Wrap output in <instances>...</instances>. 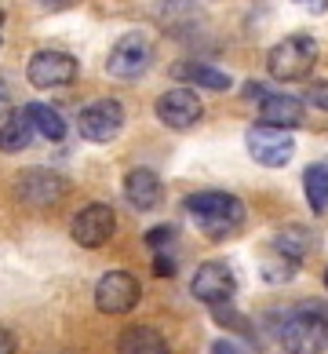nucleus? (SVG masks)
Listing matches in <instances>:
<instances>
[{
	"instance_id": "f257e3e1",
	"label": "nucleus",
	"mask_w": 328,
	"mask_h": 354,
	"mask_svg": "<svg viewBox=\"0 0 328 354\" xmlns=\"http://www.w3.org/2000/svg\"><path fill=\"white\" fill-rule=\"evenodd\" d=\"M186 212L197 223V230H201L204 238H212V241H222V238H230V234H238L241 223H244L241 198H233V194H226V190L193 194V198H186Z\"/></svg>"
},
{
	"instance_id": "f03ea898",
	"label": "nucleus",
	"mask_w": 328,
	"mask_h": 354,
	"mask_svg": "<svg viewBox=\"0 0 328 354\" xmlns=\"http://www.w3.org/2000/svg\"><path fill=\"white\" fill-rule=\"evenodd\" d=\"M313 62H318V44H313V37L292 33V37H284V41H278L270 48L267 70H270V77H278V81H303L313 70Z\"/></svg>"
},
{
	"instance_id": "7ed1b4c3",
	"label": "nucleus",
	"mask_w": 328,
	"mask_h": 354,
	"mask_svg": "<svg viewBox=\"0 0 328 354\" xmlns=\"http://www.w3.org/2000/svg\"><path fill=\"white\" fill-rule=\"evenodd\" d=\"M281 347H284V354H325L328 318H321L313 307L288 314L284 325H281Z\"/></svg>"
},
{
	"instance_id": "20e7f679",
	"label": "nucleus",
	"mask_w": 328,
	"mask_h": 354,
	"mask_svg": "<svg viewBox=\"0 0 328 354\" xmlns=\"http://www.w3.org/2000/svg\"><path fill=\"white\" fill-rule=\"evenodd\" d=\"M153 62V44L146 33H124L121 41L110 48V59H106V70L117 81H139L142 73L150 70Z\"/></svg>"
},
{
	"instance_id": "39448f33",
	"label": "nucleus",
	"mask_w": 328,
	"mask_h": 354,
	"mask_svg": "<svg viewBox=\"0 0 328 354\" xmlns=\"http://www.w3.org/2000/svg\"><path fill=\"white\" fill-rule=\"evenodd\" d=\"M244 142H248L252 161L262 165V168H284L296 157V142H292V136H288V132H281V128L255 124V128H248Z\"/></svg>"
},
{
	"instance_id": "423d86ee",
	"label": "nucleus",
	"mask_w": 328,
	"mask_h": 354,
	"mask_svg": "<svg viewBox=\"0 0 328 354\" xmlns=\"http://www.w3.org/2000/svg\"><path fill=\"white\" fill-rule=\"evenodd\" d=\"M26 77H30L33 88H66L73 84L77 77V59L70 51H55V48H44L30 55V66H26Z\"/></svg>"
},
{
	"instance_id": "0eeeda50",
	"label": "nucleus",
	"mask_w": 328,
	"mask_h": 354,
	"mask_svg": "<svg viewBox=\"0 0 328 354\" xmlns=\"http://www.w3.org/2000/svg\"><path fill=\"white\" fill-rule=\"evenodd\" d=\"M190 292H193V299H201L208 307H222L233 299V292H238V278H233V270L226 263L212 259V263L197 267L193 281H190Z\"/></svg>"
},
{
	"instance_id": "6e6552de",
	"label": "nucleus",
	"mask_w": 328,
	"mask_h": 354,
	"mask_svg": "<svg viewBox=\"0 0 328 354\" xmlns=\"http://www.w3.org/2000/svg\"><path fill=\"white\" fill-rule=\"evenodd\" d=\"M121 128H124V106L117 99H99L77 117V132L88 142H110L121 136Z\"/></svg>"
},
{
	"instance_id": "1a4fd4ad",
	"label": "nucleus",
	"mask_w": 328,
	"mask_h": 354,
	"mask_svg": "<svg viewBox=\"0 0 328 354\" xmlns=\"http://www.w3.org/2000/svg\"><path fill=\"white\" fill-rule=\"evenodd\" d=\"M139 296H142L139 281L131 278V274H124V270L102 274L99 285H95V307L102 314H128L131 307L139 304Z\"/></svg>"
},
{
	"instance_id": "9d476101",
	"label": "nucleus",
	"mask_w": 328,
	"mask_h": 354,
	"mask_svg": "<svg viewBox=\"0 0 328 354\" xmlns=\"http://www.w3.org/2000/svg\"><path fill=\"white\" fill-rule=\"evenodd\" d=\"M201 113H204V106L193 88H168L164 95H157V117H161V124L175 128V132L193 128L201 121Z\"/></svg>"
},
{
	"instance_id": "9b49d317",
	"label": "nucleus",
	"mask_w": 328,
	"mask_h": 354,
	"mask_svg": "<svg viewBox=\"0 0 328 354\" xmlns=\"http://www.w3.org/2000/svg\"><path fill=\"white\" fill-rule=\"evenodd\" d=\"M113 230H117V216L110 205H84L73 216V227H70L73 241L84 248H102L113 238Z\"/></svg>"
},
{
	"instance_id": "f8f14e48",
	"label": "nucleus",
	"mask_w": 328,
	"mask_h": 354,
	"mask_svg": "<svg viewBox=\"0 0 328 354\" xmlns=\"http://www.w3.org/2000/svg\"><path fill=\"white\" fill-rule=\"evenodd\" d=\"M15 194L33 208H48V205L62 201L66 183H62V176L48 172V168H26V172L15 179Z\"/></svg>"
},
{
	"instance_id": "ddd939ff",
	"label": "nucleus",
	"mask_w": 328,
	"mask_h": 354,
	"mask_svg": "<svg viewBox=\"0 0 328 354\" xmlns=\"http://www.w3.org/2000/svg\"><path fill=\"white\" fill-rule=\"evenodd\" d=\"M259 121L267 128H281V132H292V128L303 124V102L296 95H281V91H270L267 99L259 102Z\"/></svg>"
},
{
	"instance_id": "4468645a",
	"label": "nucleus",
	"mask_w": 328,
	"mask_h": 354,
	"mask_svg": "<svg viewBox=\"0 0 328 354\" xmlns=\"http://www.w3.org/2000/svg\"><path fill=\"white\" fill-rule=\"evenodd\" d=\"M161 179H157V172H150V168H131V172L124 176V198L131 208H139V212H150V208H157V201H161Z\"/></svg>"
},
{
	"instance_id": "2eb2a0df",
	"label": "nucleus",
	"mask_w": 328,
	"mask_h": 354,
	"mask_svg": "<svg viewBox=\"0 0 328 354\" xmlns=\"http://www.w3.org/2000/svg\"><path fill=\"white\" fill-rule=\"evenodd\" d=\"M117 354H168V344L150 325H131L117 339Z\"/></svg>"
},
{
	"instance_id": "dca6fc26",
	"label": "nucleus",
	"mask_w": 328,
	"mask_h": 354,
	"mask_svg": "<svg viewBox=\"0 0 328 354\" xmlns=\"http://www.w3.org/2000/svg\"><path fill=\"white\" fill-rule=\"evenodd\" d=\"M26 117H30L33 132L41 139H48V142H59V139H66V132H70L66 117L59 110H51L48 102H30V106H26Z\"/></svg>"
},
{
	"instance_id": "f3484780",
	"label": "nucleus",
	"mask_w": 328,
	"mask_h": 354,
	"mask_svg": "<svg viewBox=\"0 0 328 354\" xmlns=\"http://www.w3.org/2000/svg\"><path fill=\"white\" fill-rule=\"evenodd\" d=\"M278 252H284L288 259H296V263H303V259L313 252V234L307 227H299V223H292V227H281L278 234H273L270 241Z\"/></svg>"
},
{
	"instance_id": "a211bd4d",
	"label": "nucleus",
	"mask_w": 328,
	"mask_h": 354,
	"mask_svg": "<svg viewBox=\"0 0 328 354\" xmlns=\"http://www.w3.org/2000/svg\"><path fill=\"white\" fill-rule=\"evenodd\" d=\"M33 124H30V117H26V110L19 113H11L4 124H0V153H22L26 147L33 142Z\"/></svg>"
},
{
	"instance_id": "6ab92c4d",
	"label": "nucleus",
	"mask_w": 328,
	"mask_h": 354,
	"mask_svg": "<svg viewBox=\"0 0 328 354\" xmlns=\"http://www.w3.org/2000/svg\"><path fill=\"white\" fill-rule=\"evenodd\" d=\"M175 77L193 84V88H208V91H226L230 88V73H222L215 66H204V62H179Z\"/></svg>"
},
{
	"instance_id": "aec40b11",
	"label": "nucleus",
	"mask_w": 328,
	"mask_h": 354,
	"mask_svg": "<svg viewBox=\"0 0 328 354\" xmlns=\"http://www.w3.org/2000/svg\"><path fill=\"white\" fill-rule=\"evenodd\" d=\"M296 270H299L296 259H288V256L278 252L273 245H270L267 252H262V259H259V274H262V281H270V285L292 281V278H296Z\"/></svg>"
},
{
	"instance_id": "412c9836",
	"label": "nucleus",
	"mask_w": 328,
	"mask_h": 354,
	"mask_svg": "<svg viewBox=\"0 0 328 354\" xmlns=\"http://www.w3.org/2000/svg\"><path fill=\"white\" fill-rule=\"evenodd\" d=\"M303 190H307V201H310L313 212L325 216V212H328V172H325V165H321V161L307 168Z\"/></svg>"
},
{
	"instance_id": "4be33fe9",
	"label": "nucleus",
	"mask_w": 328,
	"mask_h": 354,
	"mask_svg": "<svg viewBox=\"0 0 328 354\" xmlns=\"http://www.w3.org/2000/svg\"><path fill=\"white\" fill-rule=\"evenodd\" d=\"M212 318H215L219 325H226V329H233V333H252V329H248V322H244V314H238L230 304L212 307Z\"/></svg>"
},
{
	"instance_id": "5701e85b",
	"label": "nucleus",
	"mask_w": 328,
	"mask_h": 354,
	"mask_svg": "<svg viewBox=\"0 0 328 354\" xmlns=\"http://www.w3.org/2000/svg\"><path fill=\"white\" fill-rule=\"evenodd\" d=\"M142 241L153 248V256H161L164 248L175 241V227H153V230H146V238H142Z\"/></svg>"
},
{
	"instance_id": "b1692460",
	"label": "nucleus",
	"mask_w": 328,
	"mask_h": 354,
	"mask_svg": "<svg viewBox=\"0 0 328 354\" xmlns=\"http://www.w3.org/2000/svg\"><path fill=\"white\" fill-rule=\"evenodd\" d=\"M307 102L328 113V81H313V84L307 88Z\"/></svg>"
},
{
	"instance_id": "393cba45",
	"label": "nucleus",
	"mask_w": 328,
	"mask_h": 354,
	"mask_svg": "<svg viewBox=\"0 0 328 354\" xmlns=\"http://www.w3.org/2000/svg\"><path fill=\"white\" fill-rule=\"evenodd\" d=\"M153 274H157V278H172V274H175V259L168 256V252L153 256Z\"/></svg>"
},
{
	"instance_id": "a878e982",
	"label": "nucleus",
	"mask_w": 328,
	"mask_h": 354,
	"mask_svg": "<svg viewBox=\"0 0 328 354\" xmlns=\"http://www.w3.org/2000/svg\"><path fill=\"white\" fill-rule=\"evenodd\" d=\"M212 354H248L238 339H215L212 344Z\"/></svg>"
},
{
	"instance_id": "bb28decb",
	"label": "nucleus",
	"mask_w": 328,
	"mask_h": 354,
	"mask_svg": "<svg viewBox=\"0 0 328 354\" xmlns=\"http://www.w3.org/2000/svg\"><path fill=\"white\" fill-rule=\"evenodd\" d=\"M292 4L310 11V15H325V11H328V0H292Z\"/></svg>"
},
{
	"instance_id": "cd10ccee",
	"label": "nucleus",
	"mask_w": 328,
	"mask_h": 354,
	"mask_svg": "<svg viewBox=\"0 0 328 354\" xmlns=\"http://www.w3.org/2000/svg\"><path fill=\"white\" fill-rule=\"evenodd\" d=\"M0 117H11V88L4 77H0Z\"/></svg>"
},
{
	"instance_id": "c85d7f7f",
	"label": "nucleus",
	"mask_w": 328,
	"mask_h": 354,
	"mask_svg": "<svg viewBox=\"0 0 328 354\" xmlns=\"http://www.w3.org/2000/svg\"><path fill=\"white\" fill-rule=\"evenodd\" d=\"M0 354H15V336L8 329H0Z\"/></svg>"
},
{
	"instance_id": "c756f323",
	"label": "nucleus",
	"mask_w": 328,
	"mask_h": 354,
	"mask_svg": "<svg viewBox=\"0 0 328 354\" xmlns=\"http://www.w3.org/2000/svg\"><path fill=\"white\" fill-rule=\"evenodd\" d=\"M41 4H51V8H59V4H66V0H41Z\"/></svg>"
},
{
	"instance_id": "7c9ffc66",
	"label": "nucleus",
	"mask_w": 328,
	"mask_h": 354,
	"mask_svg": "<svg viewBox=\"0 0 328 354\" xmlns=\"http://www.w3.org/2000/svg\"><path fill=\"white\" fill-rule=\"evenodd\" d=\"M0 33H4V11H0Z\"/></svg>"
},
{
	"instance_id": "2f4dec72",
	"label": "nucleus",
	"mask_w": 328,
	"mask_h": 354,
	"mask_svg": "<svg viewBox=\"0 0 328 354\" xmlns=\"http://www.w3.org/2000/svg\"><path fill=\"white\" fill-rule=\"evenodd\" d=\"M325 288H328V270H325Z\"/></svg>"
}]
</instances>
